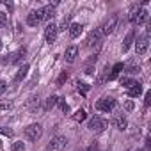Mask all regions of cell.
Segmentation results:
<instances>
[{
    "label": "cell",
    "instance_id": "83f0119b",
    "mask_svg": "<svg viewBox=\"0 0 151 151\" xmlns=\"http://www.w3.org/2000/svg\"><path fill=\"white\" fill-rule=\"evenodd\" d=\"M126 71H128V73H137V71H139V66H135L133 62H130L128 68H126Z\"/></svg>",
    "mask_w": 151,
    "mask_h": 151
},
{
    "label": "cell",
    "instance_id": "836d02e7",
    "mask_svg": "<svg viewBox=\"0 0 151 151\" xmlns=\"http://www.w3.org/2000/svg\"><path fill=\"white\" fill-rule=\"evenodd\" d=\"M124 109H126V110H133V101H132V100H128V101L124 103Z\"/></svg>",
    "mask_w": 151,
    "mask_h": 151
},
{
    "label": "cell",
    "instance_id": "ac0fdd59",
    "mask_svg": "<svg viewBox=\"0 0 151 151\" xmlns=\"http://www.w3.org/2000/svg\"><path fill=\"white\" fill-rule=\"evenodd\" d=\"M27 73H29V64H23V66L18 69V73H16V77H14V82H22V80L27 77Z\"/></svg>",
    "mask_w": 151,
    "mask_h": 151
},
{
    "label": "cell",
    "instance_id": "7a4b0ae2",
    "mask_svg": "<svg viewBox=\"0 0 151 151\" xmlns=\"http://www.w3.org/2000/svg\"><path fill=\"white\" fill-rule=\"evenodd\" d=\"M94 107H96L98 110H101V112H112V110L117 107V101H116L114 98H101V100L96 101Z\"/></svg>",
    "mask_w": 151,
    "mask_h": 151
},
{
    "label": "cell",
    "instance_id": "44dd1931",
    "mask_svg": "<svg viewBox=\"0 0 151 151\" xmlns=\"http://www.w3.org/2000/svg\"><path fill=\"white\" fill-rule=\"evenodd\" d=\"M84 119H86V110H82V109H80V110H77V112L73 114V121H77V123H82Z\"/></svg>",
    "mask_w": 151,
    "mask_h": 151
},
{
    "label": "cell",
    "instance_id": "6da1fadb",
    "mask_svg": "<svg viewBox=\"0 0 151 151\" xmlns=\"http://www.w3.org/2000/svg\"><path fill=\"white\" fill-rule=\"evenodd\" d=\"M41 135H43V126L39 123H32L25 128V139H29L32 142H36Z\"/></svg>",
    "mask_w": 151,
    "mask_h": 151
},
{
    "label": "cell",
    "instance_id": "ba28073f",
    "mask_svg": "<svg viewBox=\"0 0 151 151\" xmlns=\"http://www.w3.org/2000/svg\"><path fill=\"white\" fill-rule=\"evenodd\" d=\"M130 22L132 23H137V25H142L147 22V11L146 9H137V13H133L130 16Z\"/></svg>",
    "mask_w": 151,
    "mask_h": 151
},
{
    "label": "cell",
    "instance_id": "277c9868",
    "mask_svg": "<svg viewBox=\"0 0 151 151\" xmlns=\"http://www.w3.org/2000/svg\"><path fill=\"white\" fill-rule=\"evenodd\" d=\"M117 23H119V18L114 14V16H110L103 25H101V29H100V32H101V36H109V34H112L114 30H116V27H117Z\"/></svg>",
    "mask_w": 151,
    "mask_h": 151
},
{
    "label": "cell",
    "instance_id": "603a6c76",
    "mask_svg": "<svg viewBox=\"0 0 151 151\" xmlns=\"http://www.w3.org/2000/svg\"><path fill=\"white\" fill-rule=\"evenodd\" d=\"M11 149H13V151H23V149H25V144H23L22 140H16V142H13Z\"/></svg>",
    "mask_w": 151,
    "mask_h": 151
},
{
    "label": "cell",
    "instance_id": "8992f818",
    "mask_svg": "<svg viewBox=\"0 0 151 151\" xmlns=\"http://www.w3.org/2000/svg\"><path fill=\"white\" fill-rule=\"evenodd\" d=\"M39 23H43V13H41V9H37V11H30V13L27 14V25H30V27H37Z\"/></svg>",
    "mask_w": 151,
    "mask_h": 151
},
{
    "label": "cell",
    "instance_id": "3957f363",
    "mask_svg": "<svg viewBox=\"0 0 151 151\" xmlns=\"http://www.w3.org/2000/svg\"><path fill=\"white\" fill-rule=\"evenodd\" d=\"M66 146H68V139L62 137V135H57V137H53V139L48 142L46 149H48V151H60V149H64Z\"/></svg>",
    "mask_w": 151,
    "mask_h": 151
},
{
    "label": "cell",
    "instance_id": "2e32d148",
    "mask_svg": "<svg viewBox=\"0 0 151 151\" xmlns=\"http://www.w3.org/2000/svg\"><path fill=\"white\" fill-rule=\"evenodd\" d=\"M57 103H59V96L52 94V96H50V98L45 101V107H43V110H45V112H50V110H52V109H53Z\"/></svg>",
    "mask_w": 151,
    "mask_h": 151
},
{
    "label": "cell",
    "instance_id": "e575fe53",
    "mask_svg": "<svg viewBox=\"0 0 151 151\" xmlns=\"http://www.w3.org/2000/svg\"><path fill=\"white\" fill-rule=\"evenodd\" d=\"M93 71H94V68H93L91 64H87V66H86V73H87V75H93Z\"/></svg>",
    "mask_w": 151,
    "mask_h": 151
},
{
    "label": "cell",
    "instance_id": "8fae6325",
    "mask_svg": "<svg viewBox=\"0 0 151 151\" xmlns=\"http://www.w3.org/2000/svg\"><path fill=\"white\" fill-rule=\"evenodd\" d=\"M100 39H101V32H100V30H93V32L87 36L86 45H87V46H94V45L100 43Z\"/></svg>",
    "mask_w": 151,
    "mask_h": 151
},
{
    "label": "cell",
    "instance_id": "ffe728a7",
    "mask_svg": "<svg viewBox=\"0 0 151 151\" xmlns=\"http://www.w3.org/2000/svg\"><path fill=\"white\" fill-rule=\"evenodd\" d=\"M123 69H124V66H123L121 62H117V64H116V66L112 68V73L109 75V80H114V78H117V75H119V73H121Z\"/></svg>",
    "mask_w": 151,
    "mask_h": 151
},
{
    "label": "cell",
    "instance_id": "f546056e",
    "mask_svg": "<svg viewBox=\"0 0 151 151\" xmlns=\"http://www.w3.org/2000/svg\"><path fill=\"white\" fill-rule=\"evenodd\" d=\"M36 103H39V98H37V96H32V98H30V101H29V109H34V105H36Z\"/></svg>",
    "mask_w": 151,
    "mask_h": 151
},
{
    "label": "cell",
    "instance_id": "4316f807",
    "mask_svg": "<svg viewBox=\"0 0 151 151\" xmlns=\"http://www.w3.org/2000/svg\"><path fill=\"white\" fill-rule=\"evenodd\" d=\"M89 89H91V87H89L87 84H82V82H78V91H82V94H87V93H89Z\"/></svg>",
    "mask_w": 151,
    "mask_h": 151
},
{
    "label": "cell",
    "instance_id": "e0dca14e",
    "mask_svg": "<svg viewBox=\"0 0 151 151\" xmlns=\"http://www.w3.org/2000/svg\"><path fill=\"white\" fill-rule=\"evenodd\" d=\"M142 94V86L139 84V82H135L130 89H128V96L130 98H137V96H140Z\"/></svg>",
    "mask_w": 151,
    "mask_h": 151
},
{
    "label": "cell",
    "instance_id": "74e56055",
    "mask_svg": "<svg viewBox=\"0 0 151 151\" xmlns=\"http://www.w3.org/2000/svg\"><path fill=\"white\" fill-rule=\"evenodd\" d=\"M137 151H140V149H137Z\"/></svg>",
    "mask_w": 151,
    "mask_h": 151
},
{
    "label": "cell",
    "instance_id": "d6986e66",
    "mask_svg": "<svg viewBox=\"0 0 151 151\" xmlns=\"http://www.w3.org/2000/svg\"><path fill=\"white\" fill-rule=\"evenodd\" d=\"M133 30H130L128 34H126V37H124V41H123V52H128L130 50V46L133 45Z\"/></svg>",
    "mask_w": 151,
    "mask_h": 151
},
{
    "label": "cell",
    "instance_id": "9a60e30c",
    "mask_svg": "<svg viewBox=\"0 0 151 151\" xmlns=\"http://www.w3.org/2000/svg\"><path fill=\"white\" fill-rule=\"evenodd\" d=\"M41 13H43V22H50V20H53V16H55V7L46 6V7L41 9Z\"/></svg>",
    "mask_w": 151,
    "mask_h": 151
},
{
    "label": "cell",
    "instance_id": "9c48e42d",
    "mask_svg": "<svg viewBox=\"0 0 151 151\" xmlns=\"http://www.w3.org/2000/svg\"><path fill=\"white\" fill-rule=\"evenodd\" d=\"M25 55H27V50H25V48H20L18 52L11 53L7 59H4V62H6V64H14V62H20V60H22Z\"/></svg>",
    "mask_w": 151,
    "mask_h": 151
},
{
    "label": "cell",
    "instance_id": "7c38bea8",
    "mask_svg": "<svg viewBox=\"0 0 151 151\" xmlns=\"http://www.w3.org/2000/svg\"><path fill=\"white\" fill-rule=\"evenodd\" d=\"M77 55H78V48H77V46H69V48L66 50V53H64V60L71 64V62H75Z\"/></svg>",
    "mask_w": 151,
    "mask_h": 151
},
{
    "label": "cell",
    "instance_id": "d4e9b609",
    "mask_svg": "<svg viewBox=\"0 0 151 151\" xmlns=\"http://www.w3.org/2000/svg\"><path fill=\"white\" fill-rule=\"evenodd\" d=\"M133 84H135V80H132V78H128V77H123V78H121V86H124V87H128V89H130Z\"/></svg>",
    "mask_w": 151,
    "mask_h": 151
},
{
    "label": "cell",
    "instance_id": "5b68a950",
    "mask_svg": "<svg viewBox=\"0 0 151 151\" xmlns=\"http://www.w3.org/2000/svg\"><path fill=\"white\" fill-rule=\"evenodd\" d=\"M91 132H96V133H100V132H103L105 128H107V121H103L101 117H98V116H94L91 121H89V126H87Z\"/></svg>",
    "mask_w": 151,
    "mask_h": 151
},
{
    "label": "cell",
    "instance_id": "1f68e13d",
    "mask_svg": "<svg viewBox=\"0 0 151 151\" xmlns=\"http://www.w3.org/2000/svg\"><path fill=\"white\" fill-rule=\"evenodd\" d=\"M60 109H62V112H64V114H68V112H69V105H68L66 101H60Z\"/></svg>",
    "mask_w": 151,
    "mask_h": 151
},
{
    "label": "cell",
    "instance_id": "52a82bcc",
    "mask_svg": "<svg viewBox=\"0 0 151 151\" xmlns=\"http://www.w3.org/2000/svg\"><path fill=\"white\" fill-rule=\"evenodd\" d=\"M57 25L53 23V22H50L48 25H46V29H45V39H46V43H53L55 41V37H57Z\"/></svg>",
    "mask_w": 151,
    "mask_h": 151
},
{
    "label": "cell",
    "instance_id": "7402d4cb",
    "mask_svg": "<svg viewBox=\"0 0 151 151\" xmlns=\"http://www.w3.org/2000/svg\"><path fill=\"white\" fill-rule=\"evenodd\" d=\"M69 20H71V14H68V16L62 20V23H60V27H57V30H66V29H69Z\"/></svg>",
    "mask_w": 151,
    "mask_h": 151
},
{
    "label": "cell",
    "instance_id": "8d00e7d4",
    "mask_svg": "<svg viewBox=\"0 0 151 151\" xmlns=\"http://www.w3.org/2000/svg\"><path fill=\"white\" fill-rule=\"evenodd\" d=\"M0 50H2V41H0Z\"/></svg>",
    "mask_w": 151,
    "mask_h": 151
},
{
    "label": "cell",
    "instance_id": "cb8c5ba5",
    "mask_svg": "<svg viewBox=\"0 0 151 151\" xmlns=\"http://www.w3.org/2000/svg\"><path fill=\"white\" fill-rule=\"evenodd\" d=\"M66 80H68V73H66V71H62V73L59 75V78H57V82H55V84H57V87H60V86H62V84H64Z\"/></svg>",
    "mask_w": 151,
    "mask_h": 151
},
{
    "label": "cell",
    "instance_id": "30bf717a",
    "mask_svg": "<svg viewBox=\"0 0 151 151\" xmlns=\"http://www.w3.org/2000/svg\"><path fill=\"white\" fill-rule=\"evenodd\" d=\"M147 46H149L147 37H140V39L135 43V52H137V55H144V53L147 52Z\"/></svg>",
    "mask_w": 151,
    "mask_h": 151
},
{
    "label": "cell",
    "instance_id": "d6a6232c",
    "mask_svg": "<svg viewBox=\"0 0 151 151\" xmlns=\"http://www.w3.org/2000/svg\"><path fill=\"white\" fill-rule=\"evenodd\" d=\"M6 89H7V84H6L4 80H0V94H4V93H6Z\"/></svg>",
    "mask_w": 151,
    "mask_h": 151
},
{
    "label": "cell",
    "instance_id": "4fadbf2b",
    "mask_svg": "<svg viewBox=\"0 0 151 151\" xmlns=\"http://www.w3.org/2000/svg\"><path fill=\"white\" fill-rule=\"evenodd\" d=\"M69 37L71 39H75V37H78L80 34H82V30H84V25L82 23H73V25H69Z\"/></svg>",
    "mask_w": 151,
    "mask_h": 151
},
{
    "label": "cell",
    "instance_id": "5bb4252c",
    "mask_svg": "<svg viewBox=\"0 0 151 151\" xmlns=\"http://www.w3.org/2000/svg\"><path fill=\"white\" fill-rule=\"evenodd\" d=\"M112 124L117 128V130H126V117L124 116H121V114H116L114 116V121H112Z\"/></svg>",
    "mask_w": 151,
    "mask_h": 151
},
{
    "label": "cell",
    "instance_id": "484cf974",
    "mask_svg": "<svg viewBox=\"0 0 151 151\" xmlns=\"http://www.w3.org/2000/svg\"><path fill=\"white\" fill-rule=\"evenodd\" d=\"M13 107V103L9 100H0V110H9Z\"/></svg>",
    "mask_w": 151,
    "mask_h": 151
},
{
    "label": "cell",
    "instance_id": "d590c367",
    "mask_svg": "<svg viewBox=\"0 0 151 151\" xmlns=\"http://www.w3.org/2000/svg\"><path fill=\"white\" fill-rule=\"evenodd\" d=\"M144 103H146V107L151 103V93H147V94H146V101H144Z\"/></svg>",
    "mask_w": 151,
    "mask_h": 151
},
{
    "label": "cell",
    "instance_id": "f1b7e54d",
    "mask_svg": "<svg viewBox=\"0 0 151 151\" xmlns=\"http://www.w3.org/2000/svg\"><path fill=\"white\" fill-rule=\"evenodd\" d=\"M6 23H7V14L0 13V27H6Z\"/></svg>",
    "mask_w": 151,
    "mask_h": 151
},
{
    "label": "cell",
    "instance_id": "4dcf8cb0",
    "mask_svg": "<svg viewBox=\"0 0 151 151\" xmlns=\"http://www.w3.org/2000/svg\"><path fill=\"white\" fill-rule=\"evenodd\" d=\"M0 133L7 135V137H13V130H9V128H2V130H0Z\"/></svg>",
    "mask_w": 151,
    "mask_h": 151
}]
</instances>
